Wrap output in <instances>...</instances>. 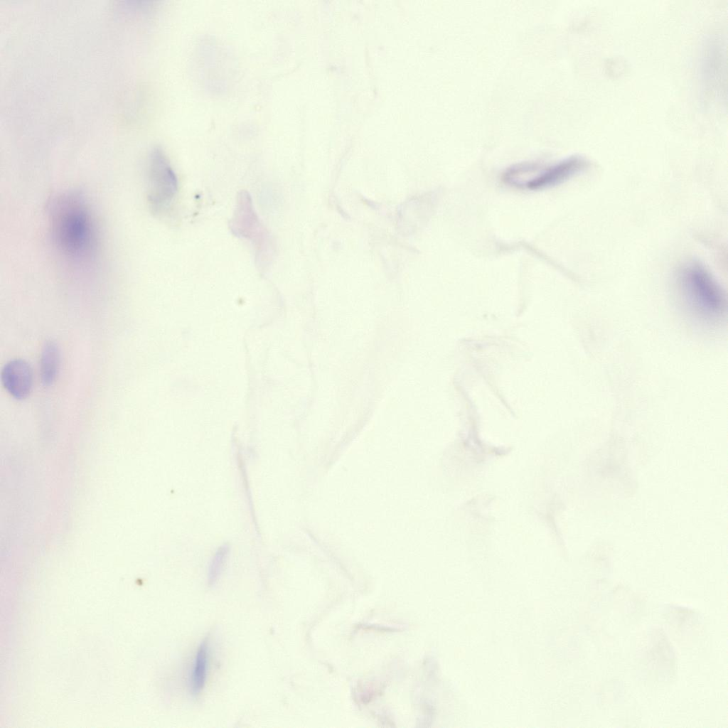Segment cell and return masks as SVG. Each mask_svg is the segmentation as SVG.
<instances>
[{"label": "cell", "mask_w": 728, "mask_h": 728, "mask_svg": "<svg viewBox=\"0 0 728 728\" xmlns=\"http://www.w3.org/2000/svg\"><path fill=\"white\" fill-rule=\"evenodd\" d=\"M48 220L51 241L63 257L87 262L98 247V230L92 211L76 192L58 195L50 203Z\"/></svg>", "instance_id": "1"}, {"label": "cell", "mask_w": 728, "mask_h": 728, "mask_svg": "<svg viewBox=\"0 0 728 728\" xmlns=\"http://www.w3.org/2000/svg\"><path fill=\"white\" fill-rule=\"evenodd\" d=\"M676 288L688 316L707 327L715 326L724 318L725 294L710 271L702 263L691 261L678 271Z\"/></svg>", "instance_id": "2"}, {"label": "cell", "mask_w": 728, "mask_h": 728, "mask_svg": "<svg viewBox=\"0 0 728 728\" xmlns=\"http://www.w3.org/2000/svg\"><path fill=\"white\" fill-rule=\"evenodd\" d=\"M178 191V181L166 156L154 149L148 164L147 200L154 213H160L172 202Z\"/></svg>", "instance_id": "3"}, {"label": "cell", "mask_w": 728, "mask_h": 728, "mask_svg": "<svg viewBox=\"0 0 728 728\" xmlns=\"http://www.w3.org/2000/svg\"><path fill=\"white\" fill-rule=\"evenodd\" d=\"M232 232L238 237L249 239L255 243L261 263L272 254V245L269 235L260 224L252 206V199L247 191H241L237 196L234 215L230 221Z\"/></svg>", "instance_id": "4"}, {"label": "cell", "mask_w": 728, "mask_h": 728, "mask_svg": "<svg viewBox=\"0 0 728 728\" xmlns=\"http://www.w3.org/2000/svg\"><path fill=\"white\" fill-rule=\"evenodd\" d=\"M587 162L582 157L572 156L555 165L538 169L531 167L532 173H528L524 166L514 167L518 172L532 176H525L511 186L528 190H541L552 187L571 178L584 170Z\"/></svg>", "instance_id": "5"}, {"label": "cell", "mask_w": 728, "mask_h": 728, "mask_svg": "<svg viewBox=\"0 0 728 728\" xmlns=\"http://www.w3.org/2000/svg\"><path fill=\"white\" fill-rule=\"evenodd\" d=\"M1 382L7 392L15 399H25L33 385V372L29 364L22 359L10 360L1 373Z\"/></svg>", "instance_id": "6"}, {"label": "cell", "mask_w": 728, "mask_h": 728, "mask_svg": "<svg viewBox=\"0 0 728 728\" xmlns=\"http://www.w3.org/2000/svg\"><path fill=\"white\" fill-rule=\"evenodd\" d=\"M209 662V644L207 639L199 645L194 658L190 680V687L193 695H198L203 690L208 674Z\"/></svg>", "instance_id": "7"}, {"label": "cell", "mask_w": 728, "mask_h": 728, "mask_svg": "<svg viewBox=\"0 0 728 728\" xmlns=\"http://www.w3.org/2000/svg\"><path fill=\"white\" fill-rule=\"evenodd\" d=\"M59 366V348L54 341H47L43 347L40 360L41 377L45 386L53 383L58 375Z\"/></svg>", "instance_id": "8"}, {"label": "cell", "mask_w": 728, "mask_h": 728, "mask_svg": "<svg viewBox=\"0 0 728 728\" xmlns=\"http://www.w3.org/2000/svg\"><path fill=\"white\" fill-rule=\"evenodd\" d=\"M228 552L227 545L220 547L215 553L209 567L208 581L210 585L214 584L218 580L223 570Z\"/></svg>", "instance_id": "9"}]
</instances>
